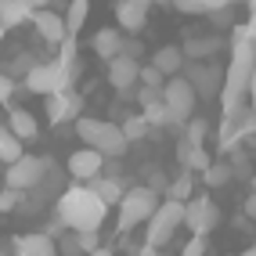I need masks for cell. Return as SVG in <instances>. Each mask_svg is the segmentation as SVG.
<instances>
[{
  "mask_svg": "<svg viewBox=\"0 0 256 256\" xmlns=\"http://www.w3.org/2000/svg\"><path fill=\"white\" fill-rule=\"evenodd\" d=\"M252 69H256V44L246 40V32L238 29L234 47H231V62L224 69V90H220V108H224V116H234L238 108H246Z\"/></svg>",
  "mask_w": 256,
  "mask_h": 256,
  "instance_id": "1",
  "label": "cell"
},
{
  "mask_svg": "<svg viewBox=\"0 0 256 256\" xmlns=\"http://www.w3.org/2000/svg\"><path fill=\"white\" fill-rule=\"evenodd\" d=\"M108 206L98 198L90 184H69L58 195V216L69 224V231H101Z\"/></svg>",
  "mask_w": 256,
  "mask_h": 256,
  "instance_id": "2",
  "label": "cell"
},
{
  "mask_svg": "<svg viewBox=\"0 0 256 256\" xmlns=\"http://www.w3.org/2000/svg\"><path fill=\"white\" fill-rule=\"evenodd\" d=\"M76 138L87 148L101 152L105 159H119V156H126V148H130L123 126L105 123V119H94V116H80L76 119Z\"/></svg>",
  "mask_w": 256,
  "mask_h": 256,
  "instance_id": "3",
  "label": "cell"
},
{
  "mask_svg": "<svg viewBox=\"0 0 256 256\" xmlns=\"http://www.w3.org/2000/svg\"><path fill=\"white\" fill-rule=\"evenodd\" d=\"M159 210V192L148 184L126 188V195L119 198V231H134L138 224H148L152 213Z\"/></svg>",
  "mask_w": 256,
  "mask_h": 256,
  "instance_id": "4",
  "label": "cell"
},
{
  "mask_svg": "<svg viewBox=\"0 0 256 256\" xmlns=\"http://www.w3.org/2000/svg\"><path fill=\"white\" fill-rule=\"evenodd\" d=\"M72 83H76V72L65 69L58 58L54 62H36L26 72V90L40 94V98H50V94H58V90H72Z\"/></svg>",
  "mask_w": 256,
  "mask_h": 256,
  "instance_id": "5",
  "label": "cell"
},
{
  "mask_svg": "<svg viewBox=\"0 0 256 256\" xmlns=\"http://www.w3.org/2000/svg\"><path fill=\"white\" fill-rule=\"evenodd\" d=\"M180 224H184V202L166 198V202H159V210L152 213V220H148V228H144V242H148V246H156V249H162L170 238L177 234Z\"/></svg>",
  "mask_w": 256,
  "mask_h": 256,
  "instance_id": "6",
  "label": "cell"
},
{
  "mask_svg": "<svg viewBox=\"0 0 256 256\" xmlns=\"http://www.w3.org/2000/svg\"><path fill=\"white\" fill-rule=\"evenodd\" d=\"M47 170H50V159H40V156H26L18 162H11L4 170V188H14V192H36V188L44 184L47 177Z\"/></svg>",
  "mask_w": 256,
  "mask_h": 256,
  "instance_id": "7",
  "label": "cell"
},
{
  "mask_svg": "<svg viewBox=\"0 0 256 256\" xmlns=\"http://www.w3.org/2000/svg\"><path fill=\"white\" fill-rule=\"evenodd\" d=\"M195 87H192V80L188 76H170L166 80V87H162V101H166V108L174 112L177 123H188V119L195 116Z\"/></svg>",
  "mask_w": 256,
  "mask_h": 256,
  "instance_id": "8",
  "label": "cell"
},
{
  "mask_svg": "<svg viewBox=\"0 0 256 256\" xmlns=\"http://www.w3.org/2000/svg\"><path fill=\"white\" fill-rule=\"evenodd\" d=\"M184 224L192 228V234L206 238V234L220 224V210H216V202H213L210 195H195V198H188V202H184Z\"/></svg>",
  "mask_w": 256,
  "mask_h": 256,
  "instance_id": "9",
  "label": "cell"
},
{
  "mask_svg": "<svg viewBox=\"0 0 256 256\" xmlns=\"http://www.w3.org/2000/svg\"><path fill=\"white\" fill-rule=\"evenodd\" d=\"M65 170H69V177H72L76 184H90V180H98V177H101V170H105V156L83 144V148H76L72 156H69Z\"/></svg>",
  "mask_w": 256,
  "mask_h": 256,
  "instance_id": "10",
  "label": "cell"
},
{
  "mask_svg": "<svg viewBox=\"0 0 256 256\" xmlns=\"http://www.w3.org/2000/svg\"><path fill=\"white\" fill-rule=\"evenodd\" d=\"M32 29H36V36H40V40H47L50 47H62L65 40H69V26H65V14L50 11V8L32 11Z\"/></svg>",
  "mask_w": 256,
  "mask_h": 256,
  "instance_id": "11",
  "label": "cell"
},
{
  "mask_svg": "<svg viewBox=\"0 0 256 256\" xmlns=\"http://www.w3.org/2000/svg\"><path fill=\"white\" fill-rule=\"evenodd\" d=\"M80 112H83V101H80L76 90H58V94L47 98V123L50 126H62V123H69V119L76 123Z\"/></svg>",
  "mask_w": 256,
  "mask_h": 256,
  "instance_id": "12",
  "label": "cell"
},
{
  "mask_svg": "<svg viewBox=\"0 0 256 256\" xmlns=\"http://www.w3.org/2000/svg\"><path fill=\"white\" fill-rule=\"evenodd\" d=\"M188 80H192L198 98H220V90H224V72H220L216 65H206V62H195Z\"/></svg>",
  "mask_w": 256,
  "mask_h": 256,
  "instance_id": "13",
  "label": "cell"
},
{
  "mask_svg": "<svg viewBox=\"0 0 256 256\" xmlns=\"http://www.w3.org/2000/svg\"><path fill=\"white\" fill-rule=\"evenodd\" d=\"M148 22V0H119L116 4V26L126 36H138Z\"/></svg>",
  "mask_w": 256,
  "mask_h": 256,
  "instance_id": "14",
  "label": "cell"
},
{
  "mask_svg": "<svg viewBox=\"0 0 256 256\" xmlns=\"http://www.w3.org/2000/svg\"><path fill=\"white\" fill-rule=\"evenodd\" d=\"M108 83L116 90H130V87H138L141 83V62L138 58H130V54H119L108 62Z\"/></svg>",
  "mask_w": 256,
  "mask_h": 256,
  "instance_id": "15",
  "label": "cell"
},
{
  "mask_svg": "<svg viewBox=\"0 0 256 256\" xmlns=\"http://www.w3.org/2000/svg\"><path fill=\"white\" fill-rule=\"evenodd\" d=\"M90 47H94V54H98L101 62H112V58L123 54V47H126V32L105 26V29H98L94 36H90Z\"/></svg>",
  "mask_w": 256,
  "mask_h": 256,
  "instance_id": "16",
  "label": "cell"
},
{
  "mask_svg": "<svg viewBox=\"0 0 256 256\" xmlns=\"http://www.w3.org/2000/svg\"><path fill=\"white\" fill-rule=\"evenodd\" d=\"M14 256H58V242L44 231L14 234Z\"/></svg>",
  "mask_w": 256,
  "mask_h": 256,
  "instance_id": "17",
  "label": "cell"
},
{
  "mask_svg": "<svg viewBox=\"0 0 256 256\" xmlns=\"http://www.w3.org/2000/svg\"><path fill=\"white\" fill-rule=\"evenodd\" d=\"M8 130H11L18 141H32V138L40 134V123H36V116H32L29 108L11 105V108H8Z\"/></svg>",
  "mask_w": 256,
  "mask_h": 256,
  "instance_id": "18",
  "label": "cell"
},
{
  "mask_svg": "<svg viewBox=\"0 0 256 256\" xmlns=\"http://www.w3.org/2000/svg\"><path fill=\"white\" fill-rule=\"evenodd\" d=\"M152 69H159L166 80H170V76H180V69H184V47L162 44L156 54H152Z\"/></svg>",
  "mask_w": 256,
  "mask_h": 256,
  "instance_id": "19",
  "label": "cell"
},
{
  "mask_svg": "<svg viewBox=\"0 0 256 256\" xmlns=\"http://www.w3.org/2000/svg\"><path fill=\"white\" fill-rule=\"evenodd\" d=\"M0 22H4L8 29L26 26V22H32V8L22 4V0H0Z\"/></svg>",
  "mask_w": 256,
  "mask_h": 256,
  "instance_id": "20",
  "label": "cell"
},
{
  "mask_svg": "<svg viewBox=\"0 0 256 256\" xmlns=\"http://www.w3.org/2000/svg\"><path fill=\"white\" fill-rule=\"evenodd\" d=\"M90 188L98 192V198L105 202V206H119V198L126 195V188H123L119 177H98V180H90Z\"/></svg>",
  "mask_w": 256,
  "mask_h": 256,
  "instance_id": "21",
  "label": "cell"
},
{
  "mask_svg": "<svg viewBox=\"0 0 256 256\" xmlns=\"http://www.w3.org/2000/svg\"><path fill=\"white\" fill-rule=\"evenodd\" d=\"M180 166L184 170H198V174H202V170H206L210 166V156H206V152H202V144H192V141H180Z\"/></svg>",
  "mask_w": 256,
  "mask_h": 256,
  "instance_id": "22",
  "label": "cell"
},
{
  "mask_svg": "<svg viewBox=\"0 0 256 256\" xmlns=\"http://www.w3.org/2000/svg\"><path fill=\"white\" fill-rule=\"evenodd\" d=\"M22 144H26V141H18V138H14V134L4 126V130H0V162H4V166L18 162V159L26 156V152H22Z\"/></svg>",
  "mask_w": 256,
  "mask_h": 256,
  "instance_id": "23",
  "label": "cell"
},
{
  "mask_svg": "<svg viewBox=\"0 0 256 256\" xmlns=\"http://www.w3.org/2000/svg\"><path fill=\"white\" fill-rule=\"evenodd\" d=\"M192 184H195V170H180V177L166 188V198H177V202L195 198V195H192Z\"/></svg>",
  "mask_w": 256,
  "mask_h": 256,
  "instance_id": "24",
  "label": "cell"
},
{
  "mask_svg": "<svg viewBox=\"0 0 256 256\" xmlns=\"http://www.w3.org/2000/svg\"><path fill=\"white\" fill-rule=\"evenodd\" d=\"M87 14H90V0H72V4H69V11H65V26H69V36H76V32L83 29Z\"/></svg>",
  "mask_w": 256,
  "mask_h": 256,
  "instance_id": "25",
  "label": "cell"
},
{
  "mask_svg": "<svg viewBox=\"0 0 256 256\" xmlns=\"http://www.w3.org/2000/svg\"><path fill=\"white\" fill-rule=\"evenodd\" d=\"M141 116L148 119V126H166V123H177L174 112L166 108V101H152V105H144V112H141Z\"/></svg>",
  "mask_w": 256,
  "mask_h": 256,
  "instance_id": "26",
  "label": "cell"
},
{
  "mask_svg": "<svg viewBox=\"0 0 256 256\" xmlns=\"http://www.w3.org/2000/svg\"><path fill=\"white\" fill-rule=\"evenodd\" d=\"M234 177V170L228 166V162H210L206 170H202V180H206L210 188H220V184H228Z\"/></svg>",
  "mask_w": 256,
  "mask_h": 256,
  "instance_id": "27",
  "label": "cell"
},
{
  "mask_svg": "<svg viewBox=\"0 0 256 256\" xmlns=\"http://www.w3.org/2000/svg\"><path fill=\"white\" fill-rule=\"evenodd\" d=\"M148 130H152V126H148V119H144L141 112H138V116H130L126 123H123V134H126V141H141Z\"/></svg>",
  "mask_w": 256,
  "mask_h": 256,
  "instance_id": "28",
  "label": "cell"
},
{
  "mask_svg": "<svg viewBox=\"0 0 256 256\" xmlns=\"http://www.w3.org/2000/svg\"><path fill=\"white\" fill-rule=\"evenodd\" d=\"M220 40H188L184 44V54H192V58H202V54H210V50H216Z\"/></svg>",
  "mask_w": 256,
  "mask_h": 256,
  "instance_id": "29",
  "label": "cell"
},
{
  "mask_svg": "<svg viewBox=\"0 0 256 256\" xmlns=\"http://www.w3.org/2000/svg\"><path fill=\"white\" fill-rule=\"evenodd\" d=\"M58 252H62V256H83V249H80V234L69 231L65 238H58Z\"/></svg>",
  "mask_w": 256,
  "mask_h": 256,
  "instance_id": "30",
  "label": "cell"
},
{
  "mask_svg": "<svg viewBox=\"0 0 256 256\" xmlns=\"http://www.w3.org/2000/svg\"><path fill=\"white\" fill-rule=\"evenodd\" d=\"M141 87H166V76L159 69H152V65H141Z\"/></svg>",
  "mask_w": 256,
  "mask_h": 256,
  "instance_id": "31",
  "label": "cell"
},
{
  "mask_svg": "<svg viewBox=\"0 0 256 256\" xmlns=\"http://www.w3.org/2000/svg\"><path fill=\"white\" fill-rule=\"evenodd\" d=\"M76 234H80V249L87 252V256L101 249V238H98V231H76Z\"/></svg>",
  "mask_w": 256,
  "mask_h": 256,
  "instance_id": "32",
  "label": "cell"
},
{
  "mask_svg": "<svg viewBox=\"0 0 256 256\" xmlns=\"http://www.w3.org/2000/svg\"><path fill=\"white\" fill-rule=\"evenodd\" d=\"M202 138H206V119H188V141L202 144Z\"/></svg>",
  "mask_w": 256,
  "mask_h": 256,
  "instance_id": "33",
  "label": "cell"
},
{
  "mask_svg": "<svg viewBox=\"0 0 256 256\" xmlns=\"http://www.w3.org/2000/svg\"><path fill=\"white\" fill-rule=\"evenodd\" d=\"M180 256H206V238H192V242H188L184 249H180Z\"/></svg>",
  "mask_w": 256,
  "mask_h": 256,
  "instance_id": "34",
  "label": "cell"
},
{
  "mask_svg": "<svg viewBox=\"0 0 256 256\" xmlns=\"http://www.w3.org/2000/svg\"><path fill=\"white\" fill-rule=\"evenodd\" d=\"M174 8L184 14H195V11H206V0H174Z\"/></svg>",
  "mask_w": 256,
  "mask_h": 256,
  "instance_id": "35",
  "label": "cell"
},
{
  "mask_svg": "<svg viewBox=\"0 0 256 256\" xmlns=\"http://www.w3.org/2000/svg\"><path fill=\"white\" fill-rule=\"evenodd\" d=\"M11 94H14V80H11L8 72H0V105H8Z\"/></svg>",
  "mask_w": 256,
  "mask_h": 256,
  "instance_id": "36",
  "label": "cell"
},
{
  "mask_svg": "<svg viewBox=\"0 0 256 256\" xmlns=\"http://www.w3.org/2000/svg\"><path fill=\"white\" fill-rule=\"evenodd\" d=\"M138 101H141V105H152V101H162V90H159V87H141V90H138Z\"/></svg>",
  "mask_w": 256,
  "mask_h": 256,
  "instance_id": "37",
  "label": "cell"
},
{
  "mask_svg": "<svg viewBox=\"0 0 256 256\" xmlns=\"http://www.w3.org/2000/svg\"><path fill=\"white\" fill-rule=\"evenodd\" d=\"M65 228H69V224H65L62 216H54V220H50V224H47V231H44V234H50V238H54V242H58V238H65Z\"/></svg>",
  "mask_w": 256,
  "mask_h": 256,
  "instance_id": "38",
  "label": "cell"
},
{
  "mask_svg": "<svg viewBox=\"0 0 256 256\" xmlns=\"http://www.w3.org/2000/svg\"><path fill=\"white\" fill-rule=\"evenodd\" d=\"M234 0H206V14H216V11H228Z\"/></svg>",
  "mask_w": 256,
  "mask_h": 256,
  "instance_id": "39",
  "label": "cell"
},
{
  "mask_svg": "<svg viewBox=\"0 0 256 256\" xmlns=\"http://www.w3.org/2000/svg\"><path fill=\"white\" fill-rule=\"evenodd\" d=\"M123 54H130V58H138V54H144V47H141V40H126V47H123Z\"/></svg>",
  "mask_w": 256,
  "mask_h": 256,
  "instance_id": "40",
  "label": "cell"
},
{
  "mask_svg": "<svg viewBox=\"0 0 256 256\" xmlns=\"http://www.w3.org/2000/svg\"><path fill=\"white\" fill-rule=\"evenodd\" d=\"M242 32H246V40H252V44H256V11L249 14V26H246Z\"/></svg>",
  "mask_w": 256,
  "mask_h": 256,
  "instance_id": "41",
  "label": "cell"
},
{
  "mask_svg": "<svg viewBox=\"0 0 256 256\" xmlns=\"http://www.w3.org/2000/svg\"><path fill=\"white\" fill-rule=\"evenodd\" d=\"M249 108L256 112V69H252V76H249Z\"/></svg>",
  "mask_w": 256,
  "mask_h": 256,
  "instance_id": "42",
  "label": "cell"
},
{
  "mask_svg": "<svg viewBox=\"0 0 256 256\" xmlns=\"http://www.w3.org/2000/svg\"><path fill=\"white\" fill-rule=\"evenodd\" d=\"M242 210H246L249 220H256V195H252V192H249V198H246V206H242Z\"/></svg>",
  "mask_w": 256,
  "mask_h": 256,
  "instance_id": "43",
  "label": "cell"
},
{
  "mask_svg": "<svg viewBox=\"0 0 256 256\" xmlns=\"http://www.w3.org/2000/svg\"><path fill=\"white\" fill-rule=\"evenodd\" d=\"M22 4H29L32 11H44V8H50V4H54V0H22Z\"/></svg>",
  "mask_w": 256,
  "mask_h": 256,
  "instance_id": "44",
  "label": "cell"
},
{
  "mask_svg": "<svg viewBox=\"0 0 256 256\" xmlns=\"http://www.w3.org/2000/svg\"><path fill=\"white\" fill-rule=\"evenodd\" d=\"M138 256H159V249H156V246H148V242H144V246L138 249Z\"/></svg>",
  "mask_w": 256,
  "mask_h": 256,
  "instance_id": "45",
  "label": "cell"
},
{
  "mask_svg": "<svg viewBox=\"0 0 256 256\" xmlns=\"http://www.w3.org/2000/svg\"><path fill=\"white\" fill-rule=\"evenodd\" d=\"M90 256H112V249H98V252H90Z\"/></svg>",
  "mask_w": 256,
  "mask_h": 256,
  "instance_id": "46",
  "label": "cell"
},
{
  "mask_svg": "<svg viewBox=\"0 0 256 256\" xmlns=\"http://www.w3.org/2000/svg\"><path fill=\"white\" fill-rule=\"evenodd\" d=\"M249 188H252V195H256V174H252V177H249Z\"/></svg>",
  "mask_w": 256,
  "mask_h": 256,
  "instance_id": "47",
  "label": "cell"
},
{
  "mask_svg": "<svg viewBox=\"0 0 256 256\" xmlns=\"http://www.w3.org/2000/svg\"><path fill=\"white\" fill-rule=\"evenodd\" d=\"M148 4H174V0H148Z\"/></svg>",
  "mask_w": 256,
  "mask_h": 256,
  "instance_id": "48",
  "label": "cell"
},
{
  "mask_svg": "<svg viewBox=\"0 0 256 256\" xmlns=\"http://www.w3.org/2000/svg\"><path fill=\"white\" fill-rule=\"evenodd\" d=\"M242 256H256V246H252V249H246V252H242Z\"/></svg>",
  "mask_w": 256,
  "mask_h": 256,
  "instance_id": "49",
  "label": "cell"
},
{
  "mask_svg": "<svg viewBox=\"0 0 256 256\" xmlns=\"http://www.w3.org/2000/svg\"><path fill=\"white\" fill-rule=\"evenodd\" d=\"M4 32H8V26H4V22H0V40H4Z\"/></svg>",
  "mask_w": 256,
  "mask_h": 256,
  "instance_id": "50",
  "label": "cell"
},
{
  "mask_svg": "<svg viewBox=\"0 0 256 256\" xmlns=\"http://www.w3.org/2000/svg\"><path fill=\"white\" fill-rule=\"evenodd\" d=\"M0 256H4V252H0Z\"/></svg>",
  "mask_w": 256,
  "mask_h": 256,
  "instance_id": "51",
  "label": "cell"
},
{
  "mask_svg": "<svg viewBox=\"0 0 256 256\" xmlns=\"http://www.w3.org/2000/svg\"><path fill=\"white\" fill-rule=\"evenodd\" d=\"M0 130H4V126H0Z\"/></svg>",
  "mask_w": 256,
  "mask_h": 256,
  "instance_id": "52",
  "label": "cell"
}]
</instances>
